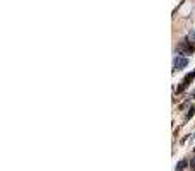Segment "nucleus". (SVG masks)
<instances>
[{
    "label": "nucleus",
    "mask_w": 195,
    "mask_h": 171,
    "mask_svg": "<svg viewBox=\"0 0 195 171\" xmlns=\"http://www.w3.org/2000/svg\"><path fill=\"white\" fill-rule=\"evenodd\" d=\"M193 45H192V41L187 40V38H183V40L180 41V45H178V53L180 55H192L193 53Z\"/></svg>",
    "instance_id": "1"
},
{
    "label": "nucleus",
    "mask_w": 195,
    "mask_h": 171,
    "mask_svg": "<svg viewBox=\"0 0 195 171\" xmlns=\"http://www.w3.org/2000/svg\"><path fill=\"white\" fill-rule=\"evenodd\" d=\"M193 79H195V70H193V72H190V74H187V75H185L183 82H181V86H180V87H178V89H176V93H183V91L187 89L188 86H190V82L193 81Z\"/></svg>",
    "instance_id": "2"
},
{
    "label": "nucleus",
    "mask_w": 195,
    "mask_h": 171,
    "mask_svg": "<svg viewBox=\"0 0 195 171\" xmlns=\"http://www.w3.org/2000/svg\"><path fill=\"white\" fill-rule=\"evenodd\" d=\"M187 65H188V58H185V56H181V55H178L176 58H175V62H173L175 70H181V69H185Z\"/></svg>",
    "instance_id": "3"
},
{
    "label": "nucleus",
    "mask_w": 195,
    "mask_h": 171,
    "mask_svg": "<svg viewBox=\"0 0 195 171\" xmlns=\"http://www.w3.org/2000/svg\"><path fill=\"white\" fill-rule=\"evenodd\" d=\"M185 166H187V161H185V159H183V161H180V163L176 164V171H183V169H185Z\"/></svg>",
    "instance_id": "4"
},
{
    "label": "nucleus",
    "mask_w": 195,
    "mask_h": 171,
    "mask_svg": "<svg viewBox=\"0 0 195 171\" xmlns=\"http://www.w3.org/2000/svg\"><path fill=\"white\" fill-rule=\"evenodd\" d=\"M193 113H195V108L192 106V108H190V111L187 113V118H192V116H193Z\"/></svg>",
    "instance_id": "5"
},
{
    "label": "nucleus",
    "mask_w": 195,
    "mask_h": 171,
    "mask_svg": "<svg viewBox=\"0 0 195 171\" xmlns=\"http://www.w3.org/2000/svg\"><path fill=\"white\" fill-rule=\"evenodd\" d=\"M192 168H193V171H195V161H192Z\"/></svg>",
    "instance_id": "6"
},
{
    "label": "nucleus",
    "mask_w": 195,
    "mask_h": 171,
    "mask_svg": "<svg viewBox=\"0 0 195 171\" xmlns=\"http://www.w3.org/2000/svg\"><path fill=\"white\" fill-rule=\"evenodd\" d=\"M192 98H195V91H193V94H192Z\"/></svg>",
    "instance_id": "7"
},
{
    "label": "nucleus",
    "mask_w": 195,
    "mask_h": 171,
    "mask_svg": "<svg viewBox=\"0 0 195 171\" xmlns=\"http://www.w3.org/2000/svg\"><path fill=\"white\" fill-rule=\"evenodd\" d=\"M193 152H195V149H193Z\"/></svg>",
    "instance_id": "8"
}]
</instances>
